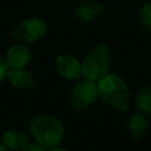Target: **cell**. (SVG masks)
I'll list each match as a JSON object with an SVG mask.
<instances>
[{
    "instance_id": "obj_11",
    "label": "cell",
    "mask_w": 151,
    "mask_h": 151,
    "mask_svg": "<svg viewBox=\"0 0 151 151\" xmlns=\"http://www.w3.org/2000/svg\"><path fill=\"white\" fill-rule=\"evenodd\" d=\"M28 143V137L22 131L8 130L1 136V144L8 150H21Z\"/></svg>"
},
{
    "instance_id": "obj_10",
    "label": "cell",
    "mask_w": 151,
    "mask_h": 151,
    "mask_svg": "<svg viewBox=\"0 0 151 151\" xmlns=\"http://www.w3.org/2000/svg\"><path fill=\"white\" fill-rule=\"evenodd\" d=\"M7 79L9 80L12 86L19 90L29 88L34 85V81H35L32 73L25 70V67L24 68H9Z\"/></svg>"
},
{
    "instance_id": "obj_4",
    "label": "cell",
    "mask_w": 151,
    "mask_h": 151,
    "mask_svg": "<svg viewBox=\"0 0 151 151\" xmlns=\"http://www.w3.org/2000/svg\"><path fill=\"white\" fill-rule=\"evenodd\" d=\"M99 97L98 93V86L94 81L84 79L83 81H79L71 92V99L70 105L72 110L80 111L90 107Z\"/></svg>"
},
{
    "instance_id": "obj_17",
    "label": "cell",
    "mask_w": 151,
    "mask_h": 151,
    "mask_svg": "<svg viewBox=\"0 0 151 151\" xmlns=\"http://www.w3.org/2000/svg\"><path fill=\"white\" fill-rule=\"evenodd\" d=\"M0 151H9V150H8L7 147H5V146L1 144V145H0Z\"/></svg>"
},
{
    "instance_id": "obj_3",
    "label": "cell",
    "mask_w": 151,
    "mask_h": 151,
    "mask_svg": "<svg viewBox=\"0 0 151 151\" xmlns=\"http://www.w3.org/2000/svg\"><path fill=\"white\" fill-rule=\"evenodd\" d=\"M111 63V51L107 45L98 44L93 46L81 63V76L86 80L98 83L109 73Z\"/></svg>"
},
{
    "instance_id": "obj_12",
    "label": "cell",
    "mask_w": 151,
    "mask_h": 151,
    "mask_svg": "<svg viewBox=\"0 0 151 151\" xmlns=\"http://www.w3.org/2000/svg\"><path fill=\"white\" fill-rule=\"evenodd\" d=\"M134 103L139 112L151 114V85L144 86L137 92Z\"/></svg>"
},
{
    "instance_id": "obj_15",
    "label": "cell",
    "mask_w": 151,
    "mask_h": 151,
    "mask_svg": "<svg viewBox=\"0 0 151 151\" xmlns=\"http://www.w3.org/2000/svg\"><path fill=\"white\" fill-rule=\"evenodd\" d=\"M8 71H9V66H8L7 61H6V59L0 57V81H2L4 79L7 78Z\"/></svg>"
},
{
    "instance_id": "obj_1",
    "label": "cell",
    "mask_w": 151,
    "mask_h": 151,
    "mask_svg": "<svg viewBox=\"0 0 151 151\" xmlns=\"http://www.w3.org/2000/svg\"><path fill=\"white\" fill-rule=\"evenodd\" d=\"M28 130L35 142L46 149L58 146L64 138L61 122L50 114H37L28 120Z\"/></svg>"
},
{
    "instance_id": "obj_6",
    "label": "cell",
    "mask_w": 151,
    "mask_h": 151,
    "mask_svg": "<svg viewBox=\"0 0 151 151\" xmlns=\"http://www.w3.org/2000/svg\"><path fill=\"white\" fill-rule=\"evenodd\" d=\"M58 73L68 80H76L81 76V64L70 54H60L55 60Z\"/></svg>"
},
{
    "instance_id": "obj_8",
    "label": "cell",
    "mask_w": 151,
    "mask_h": 151,
    "mask_svg": "<svg viewBox=\"0 0 151 151\" xmlns=\"http://www.w3.org/2000/svg\"><path fill=\"white\" fill-rule=\"evenodd\" d=\"M104 11V6L94 0H87L79 4L74 11V18L80 22H90L98 19Z\"/></svg>"
},
{
    "instance_id": "obj_5",
    "label": "cell",
    "mask_w": 151,
    "mask_h": 151,
    "mask_svg": "<svg viewBox=\"0 0 151 151\" xmlns=\"http://www.w3.org/2000/svg\"><path fill=\"white\" fill-rule=\"evenodd\" d=\"M47 32L45 21L39 18L25 19L18 22L12 29V37L22 42H34L41 39Z\"/></svg>"
},
{
    "instance_id": "obj_2",
    "label": "cell",
    "mask_w": 151,
    "mask_h": 151,
    "mask_svg": "<svg viewBox=\"0 0 151 151\" xmlns=\"http://www.w3.org/2000/svg\"><path fill=\"white\" fill-rule=\"evenodd\" d=\"M99 97L117 111L125 112L130 106V92L125 81L117 74L107 73L97 84Z\"/></svg>"
},
{
    "instance_id": "obj_13",
    "label": "cell",
    "mask_w": 151,
    "mask_h": 151,
    "mask_svg": "<svg viewBox=\"0 0 151 151\" xmlns=\"http://www.w3.org/2000/svg\"><path fill=\"white\" fill-rule=\"evenodd\" d=\"M138 20H139L140 27L147 34H151V1L142 6L138 14Z\"/></svg>"
},
{
    "instance_id": "obj_14",
    "label": "cell",
    "mask_w": 151,
    "mask_h": 151,
    "mask_svg": "<svg viewBox=\"0 0 151 151\" xmlns=\"http://www.w3.org/2000/svg\"><path fill=\"white\" fill-rule=\"evenodd\" d=\"M20 151H47V149L41 144H39L38 142H35V143H27Z\"/></svg>"
},
{
    "instance_id": "obj_9",
    "label": "cell",
    "mask_w": 151,
    "mask_h": 151,
    "mask_svg": "<svg viewBox=\"0 0 151 151\" xmlns=\"http://www.w3.org/2000/svg\"><path fill=\"white\" fill-rule=\"evenodd\" d=\"M149 127H150V123L149 119L146 118V114L139 111L133 113L127 123L129 133L134 139H139L143 136H145L146 132L149 131Z\"/></svg>"
},
{
    "instance_id": "obj_16",
    "label": "cell",
    "mask_w": 151,
    "mask_h": 151,
    "mask_svg": "<svg viewBox=\"0 0 151 151\" xmlns=\"http://www.w3.org/2000/svg\"><path fill=\"white\" fill-rule=\"evenodd\" d=\"M47 151H68L64 147H59V146H53V147H48Z\"/></svg>"
},
{
    "instance_id": "obj_7",
    "label": "cell",
    "mask_w": 151,
    "mask_h": 151,
    "mask_svg": "<svg viewBox=\"0 0 151 151\" xmlns=\"http://www.w3.org/2000/svg\"><path fill=\"white\" fill-rule=\"evenodd\" d=\"M32 58V52L29 47L25 44H17L8 48L6 53V61L9 68H24Z\"/></svg>"
}]
</instances>
